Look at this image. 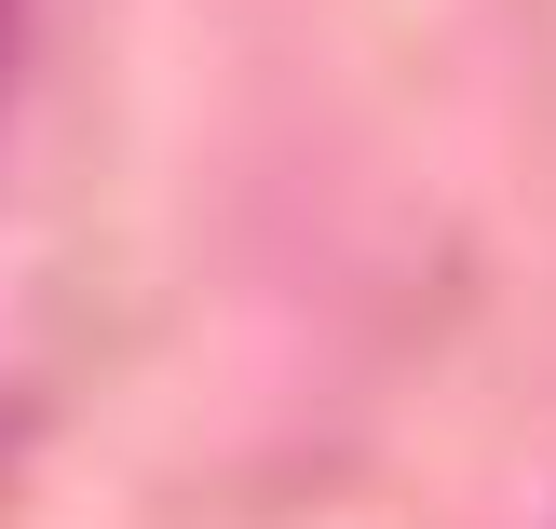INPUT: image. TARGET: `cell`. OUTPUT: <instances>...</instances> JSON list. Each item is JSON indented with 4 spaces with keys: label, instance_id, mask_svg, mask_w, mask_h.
Instances as JSON below:
<instances>
[{
    "label": "cell",
    "instance_id": "obj_1",
    "mask_svg": "<svg viewBox=\"0 0 556 529\" xmlns=\"http://www.w3.org/2000/svg\"><path fill=\"white\" fill-rule=\"evenodd\" d=\"M27 14H41V0H0V96H14V54H27Z\"/></svg>",
    "mask_w": 556,
    "mask_h": 529
}]
</instances>
